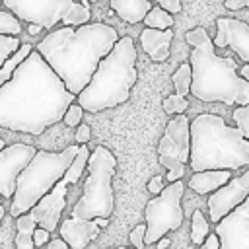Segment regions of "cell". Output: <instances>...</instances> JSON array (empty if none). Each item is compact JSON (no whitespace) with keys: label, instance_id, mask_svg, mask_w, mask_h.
<instances>
[{"label":"cell","instance_id":"obj_1","mask_svg":"<svg viewBox=\"0 0 249 249\" xmlns=\"http://www.w3.org/2000/svg\"><path fill=\"white\" fill-rule=\"evenodd\" d=\"M78 99L43 54L33 49L0 86V126L39 136L64 119L66 109Z\"/></svg>","mask_w":249,"mask_h":249},{"label":"cell","instance_id":"obj_2","mask_svg":"<svg viewBox=\"0 0 249 249\" xmlns=\"http://www.w3.org/2000/svg\"><path fill=\"white\" fill-rule=\"evenodd\" d=\"M119 39L115 27L88 21L82 25H62L47 33L35 49L62 78L66 88L78 95Z\"/></svg>","mask_w":249,"mask_h":249},{"label":"cell","instance_id":"obj_3","mask_svg":"<svg viewBox=\"0 0 249 249\" xmlns=\"http://www.w3.org/2000/svg\"><path fill=\"white\" fill-rule=\"evenodd\" d=\"M193 171L241 169L249 165V140L237 126L226 124L224 117L200 113L191 121V160Z\"/></svg>","mask_w":249,"mask_h":249},{"label":"cell","instance_id":"obj_4","mask_svg":"<svg viewBox=\"0 0 249 249\" xmlns=\"http://www.w3.org/2000/svg\"><path fill=\"white\" fill-rule=\"evenodd\" d=\"M210 37L193 47L189 62L193 66L191 93L206 103L226 105L249 103V80L239 74V64L231 56H218Z\"/></svg>","mask_w":249,"mask_h":249},{"label":"cell","instance_id":"obj_5","mask_svg":"<svg viewBox=\"0 0 249 249\" xmlns=\"http://www.w3.org/2000/svg\"><path fill=\"white\" fill-rule=\"evenodd\" d=\"M136 80L134 41L130 37H121L111 53L101 58L89 84L78 93V103L89 113L113 109L130 97V89Z\"/></svg>","mask_w":249,"mask_h":249},{"label":"cell","instance_id":"obj_6","mask_svg":"<svg viewBox=\"0 0 249 249\" xmlns=\"http://www.w3.org/2000/svg\"><path fill=\"white\" fill-rule=\"evenodd\" d=\"M80 146L82 144H72L62 152H35L33 160L21 169L16 181V193L10 204V214L14 218L29 212L62 179L68 165L78 156Z\"/></svg>","mask_w":249,"mask_h":249},{"label":"cell","instance_id":"obj_7","mask_svg":"<svg viewBox=\"0 0 249 249\" xmlns=\"http://www.w3.org/2000/svg\"><path fill=\"white\" fill-rule=\"evenodd\" d=\"M117 169V158L105 146H95L88 160V177L84 191L72 208V216L93 220L97 216L109 218L115 208L113 175Z\"/></svg>","mask_w":249,"mask_h":249},{"label":"cell","instance_id":"obj_8","mask_svg":"<svg viewBox=\"0 0 249 249\" xmlns=\"http://www.w3.org/2000/svg\"><path fill=\"white\" fill-rule=\"evenodd\" d=\"M2 6L21 21L51 29L56 23L82 25L91 18L89 0H2Z\"/></svg>","mask_w":249,"mask_h":249},{"label":"cell","instance_id":"obj_9","mask_svg":"<svg viewBox=\"0 0 249 249\" xmlns=\"http://www.w3.org/2000/svg\"><path fill=\"white\" fill-rule=\"evenodd\" d=\"M185 193V183L181 179L163 187L160 195L148 200L144 210L146 220V245H156L167 231L177 230L183 224V208L181 198Z\"/></svg>","mask_w":249,"mask_h":249},{"label":"cell","instance_id":"obj_10","mask_svg":"<svg viewBox=\"0 0 249 249\" xmlns=\"http://www.w3.org/2000/svg\"><path fill=\"white\" fill-rule=\"evenodd\" d=\"M158 160L167 169L169 183L185 175V165L191 160V121L185 113L175 115L167 124L158 144Z\"/></svg>","mask_w":249,"mask_h":249},{"label":"cell","instance_id":"obj_11","mask_svg":"<svg viewBox=\"0 0 249 249\" xmlns=\"http://www.w3.org/2000/svg\"><path fill=\"white\" fill-rule=\"evenodd\" d=\"M247 196H249V169L237 177H231L226 185L210 193V198L206 202L210 212V222L218 224L224 216H228L233 208H237Z\"/></svg>","mask_w":249,"mask_h":249},{"label":"cell","instance_id":"obj_12","mask_svg":"<svg viewBox=\"0 0 249 249\" xmlns=\"http://www.w3.org/2000/svg\"><path fill=\"white\" fill-rule=\"evenodd\" d=\"M35 148L29 144H10L0 150V196L12 198L16 193V181L21 169L33 160Z\"/></svg>","mask_w":249,"mask_h":249},{"label":"cell","instance_id":"obj_13","mask_svg":"<svg viewBox=\"0 0 249 249\" xmlns=\"http://www.w3.org/2000/svg\"><path fill=\"white\" fill-rule=\"evenodd\" d=\"M214 231L220 237V249H249V196L224 216Z\"/></svg>","mask_w":249,"mask_h":249},{"label":"cell","instance_id":"obj_14","mask_svg":"<svg viewBox=\"0 0 249 249\" xmlns=\"http://www.w3.org/2000/svg\"><path fill=\"white\" fill-rule=\"evenodd\" d=\"M212 41L220 49L230 47L243 62H249V23L235 18H218Z\"/></svg>","mask_w":249,"mask_h":249},{"label":"cell","instance_id":"obj_15","mask_svg":"<svg viewBox=\"0 0 249 249\" xmlns=\"http://www.w3.org/2000/svg\"><path fill=\"white\" fill-rule=\"evenodd\" d=\"M66 193H68V185L56 183L29 212L31 216L37 220V224L41 228H47L49 231H54L58 228L62 210L66 206Z\"/></svg>","mask_w":249,"mask_h":249},{"label":"cell","instance_id":"obj_16","mask_svg":"<svg viewBox=\"0 0 249 249\" xmlns=\"http://www.w3.org/2000/svg\"><path fill=\"white\" fill-rule=\"evenodd\" d=\"M99 233L101 228L95 220L70 216L64 218L60 224V237L70 245V249H86Z\"/></svg>","mask_w":249,"mask_h":249},{"label":"cell","instance_id":"obj_17","mask_svg":"<svg viewBox=\"0 0 249 249\" xmlns=\"http://www.w3.org/2000/svg\"><path fill=\"white\" fill-rule=\"evenodd\" d=\"M173 39V29H156V27H144L140 33V45L144 53L154 62H163L169 56V45Z\"/></svg>","mask_w":249,"mask_h":249},{"label":"cell","instance_id":"obj_18","mask_svg":"<svg viewBox=\"0 0 249 249\" xmlns=\"http://www.w3.org/2000/svg\"><path fill=\"white\" fill-rule=\"evenodd\" d=\"M231 179V169H204L195 171L189 179V187L198 195H210Z\"/></svg>","mask_w":249,"mask_h":249},{"label":"cell","instance_id":"obj_19","mask_svg":"<svg viewBox=\"0 0 249 249\" xmlns=\"http://www.w3.org/2000/svg\"><path fill=\"white\" fill-rule=\"evenodd\" d=\"M109 8L126 23L144 21L146 14L152 10L150 0H109Z\"/></svg>","mask_w":249,"mask_h":249},{"label":"cell","instance_id":"obj_20","mask_svg":"<svg viewBox=\"0 0 249 249\" xmlns=\"http://www.w3.org/2000/svg\"><path fill=\"white\" fill-rule=\"evenodd\" d=\"M18 226V233H16V249H35V241H33V231L39 226L37 220L31 216V212H25L21 216H18L16 220Z\"/></svg>","mask_w":249,"mask_h":249},{"label":"cell","instance_id":"obj_21","mask_svg":"<svg viewBox=\"0 0 249 249\" xmlns=\"http://www.w3.org/2000/svg\"><path fill=\"white\" fill-rule=\"evenodd\" d=\"M31 51H33L31 43H21L19 49H18L16 53H12V54L4 60V64H2V68H0V86H4V84L14 76L16 68H18V66L31 54Z\"/></svg>","mask_w":249,"mask_h":249},{"label":"cell","instance_id":"obj_22","mask_svg":"<svg viewBox=\"0 0 249 249\" xmlns=\"http://www.w3.org/2000/svg\"><path fill=\"white\" fill-rule=\"evenodd\" d=\"M210 233V226H208V220L204 218L202 210H195L193 212V218H191V241L195 245H202L206 241Z\"/></svg>","mask_w":249,"mask_h":249},{"label":"cell","instance_id":"obj_23","mask_svg":"<svg viewBox=\"0 0 249 249\" xmlns=\"http://www.w3.org/2000/svg\"><path fill=\"white\" fill-rule=\"evenodd\" d=\"M144 25L156 27V29H169V27H173V14L163 10L160 4H158V8L152 6V10L144 18Z\"/></svg>","mask_w":249,"mask_h":249},{"label":"cell","instance_id":"obj_24","mask_svg":"<svg viewBox=\"0 0 249 249\" xmlns=\"http://www.w3.org/2000/svg\"><path fill=\"white\" fill-rule=\"evenodd\" d=\"M173 86H175V93L179 95H187L191 93V84H193V66L191 62H183L171 76Z\"/></svg>","mask_w":249,"mask_h":249},{"label":"cell","instance_id":"obj_25","mask_svg":"<svg viewBox=\"0 0 249 249\" xmlns=\"http://www.w3.org/2000/svg\"><path fill=\"white\" fill-rule=\"evenodd\" d=\"M21 19L14 16L10 10H0V33L6 35H19L21 33Z\"/></svg>","mask_w":249,"mask_h":249},{"label":"cell","instance_id":"obj_26","mask_svg":"<svg viewBox=\"0 0 249 249\" xmlns=\"http://www.w3.org/2000/svg\"><path fill=\"white\" fill-rule=\"evenodd\" d=\"M189 109V101H187V95H179V93H173V95H167L163 99V111L167 115H179V113H185Z\"/></svg>","mask_w":249,"mask_h":249},{"label":"cell","instance_id":"obj_27","mask_svg":"<svg viewBox=\"0 0 249 249\" xmlns=\"http://www.w3.org/2000/svg\"><path fill=\"white\" fill-rule=\"evenodd\" d=\"M19 35H6V33H0V68L4 64V60L16 53L19 49Z\"/></svg>","mask_w":249,"mask_h":249},{"label":"cell","instance_id":"obj_28","mask_svg":"<svg viewBox=\"0 0 249 249\" xmlns=\"http://www.w3.org/2000/svg\"><path fill=\"white\" fill-rule=\"evenodd\" d=\"M231 117H233L235 126L241 128V132L249 140V103L247 105H237V109H233V115Z\"/></svg>","mask_w":249,"mask_h":249},{"label":"cell","instance_id":"obj_29","mask_svg":"<svg viewBox=\"0 0 249 249\" xmlns=\"http://www.w3.org/2000/svg\"><path fill=\"white\" fill-rule=\"evenodd\" d=\"M84 111H86V109H84V107L78 103V99H76V101L66 109V113H64V119H62L64 124H66V126H78V124L82 123Z\"/></svg>","mask_w":249,"mask_h":249},{"label":"cell","instance_id":"obj_30","mask_svg":"<svg viewBox=\"0 0 249 249\" xmlns=\"http://www.w3.org/2000/svg\"><path fill=\"white\" fill-rule=\"evenodd\" d=\"M144 237H146V222H144V224H138V226L130 231V243H132V247L144 249V247H146Z\"/></svg>","mask_w":249,"mask_h":249},{"label":"cell","instance_id":"obj_31","mask_svg":"<svg viewBox=\"0 0 249 249\" xmlns=\"http://www.w3.org/2000/svg\"><path fill=\"white\" fill-rule=\"evenodd\" d=\"M49 230L47 228H35V231H33V241H35V247H41V245H45V243H49Z\"/></svg>","mask_w":249,"mask_h":249},{"label":"cell","instance_id":"obj_32","mask_svg":"<svg viewBox=\"0 0 249 249\" xmlns=\"http://www.w3.org/2000/svg\"><path fill=\"white\" fill-rule=\"evenodd\" d=\"M89 136H91V130H89V124H78V130H76V142L78 144H88L89 142Z\"/></svg>","mask_w":249,"mask_h":249},{"label":"cell","instance_id":"obj_33","mask_svg":"<svg viewBox=\"0 0 249 249\" xmlns=\"http://www.w3.org/2000/svg\"><path fill=\"white\" fill-rule=\"evenodd\" d=\"M148 191H150L152 195H160V193L163 191V177H161V175H154V177L150 179V183H148Z\"/></svg>","mask_w":249,"mask_h":249},{"label":"cell","instance_id":"obj_34","mask_svg":"<svg viewBox=\"0 0 249 249\" xmlns=\"http://www.w3.org/2000/svg\"><path fill=\"white\" fill-rule=\"evenodd\" d=\"M158 4L163 10L171 12V14H179L181 12V0H158Z\"/></svg>","mask_w":249,"mask_h":249},{"label":"cell","instance_id":"obj_35","mask_svg":"<svg viewBox=\"0 0 249 249\" xmlns=\"http://www.w3.org/2000/svg\"><path fill=\"white\" fill-rule=\"evenodd\" d=\"M200 249H220V237H218V233L216 231L214 233H208V237L200 245Z\"/></svg>","mask_w":249,"mask_h":249},{"label":"cell","instance_id":"obj_36","mask_svg":"<svg viewBox=\"0 0 249 249\" xmlns=\"http://www.w3.org/2000/svg\"><path fill=\"white\" fill-rule=\"evenodd\" d=\"M226 8L231 12L241 10V8H249V0H226Z\"/></svg>","mask_w":249,"mask_h":249},{"label":"cell","instance_id":"obj_37","mask_svg":"<svg viewBox=\"0 0 249 249\" xmlns=\"http://www.w3.org/2000/svg\"><path fill=\"white\" fill-rule=\"evenodd\" d=\"M47 249H70V245L62 237H56V239H51L47 243Z\"/></svg>","mask_w":249,"mask_h":249},{"label":"cell","instance_id":"obj_38","mask_svg":"<svg viewBox=\"0 0 249 249\" xmlns=\"http://www.w3.org/2000/svg\"><path fill=\"white\" fill-rule=\"evenodd\" d=\"M156 247H158V249H165V247H169V239H167V237L163 235L161 239H158V243H156Z\"/></svg>","mask_w":249,"mask_h":249},{"label":"cell","instance_id":"obj_39","mask_svg":"<svg viewBox=\"0 0 249 249\" xmlns=\"http://www.w3.org/2000/svg\"><path fill=\"white\" fill-rule=\"evenodd\" d=\"M97 224H99V228H105V226H109V218H103V216H97V218H93Z\"/></svg>","mask_w":249,"mask_h":249},{"label":"cell","instance_id":"obj_40","mask_svg":"<svg viewBox=\"0 0 249 249\" xmlns=\"http://www.w3.org/2000/svg\"><path fill=\"white\" fill-rule=\"evenodd\" d=\"M239 74H241L243 78H247V80H249V62H245V64L239 68Z\"/></svg>","mask_w":249,"mask_h":249},{"label":"cell","instance_id":"obj_41","mask_svg":"<svg viewBox=\"0 0 249 249\" xmlns=\"http://www.w3.org/2000/svg\"><path fill=\"white\" fill-rule=\"evenodd\" d=\"M41 29H43V27H41V25H33V23H29V29H27V31H29V33H31V35H35V33H39V31H41Z\"/></svg>","mask_w":249,"mask_h":249},{"label":"cell","instance_id":"obj_42","mask_svg":"<svg viewBox=\"0 0 249 249\" xmlns=\"http://www.w3.org/2000/svg\"><path fill=\"white\" fill-rule=\"evenodd\" d=\"M2 218H4V206H2V202H0V222H2Z\"/></svg>","mask_w":249,"mask_h":249},{"label":"cell","instance_id":"obj_43","mask_svg":"<svg viewBox=\"0 0 249 249\" xmlns=\"http://www.w3.org/2000/svg\"><path fill=\"white\" fill-rule=\"evenodd\" d=\"M4 146H6V144H4V140H2V138H0V150H2V148H4Z\"/></svg>","mask_w":249,"mask_h":249},{"label":"cell","instance_id":"obj_44","mask_svg":"<svg viewBox=\"0 0 249 249\" xmlns=\"http://www.w3.org/2000/svg\"><path fill=\"white\" fill-rule=\"evenodd\" d=\"M115 249H130V247H115ZM136 249V247H134Z\"/></svg>","mask_w":249,"mask_h":249},{"label":"cell","instance_id":"obj_45","mask_svg":"<svg viewBox=\"0 0 249 249\" xmlns=\"http://www.w3.org/2000/svg\"><path fill=\"white\" fill-rule=\"evenodd\" d=\"M89 2H97V0H89Z\"/></svg>","mask_w":249,"mask_h":249},{"label":"cell","instance_id":"obj_46","mask_svg":"<svg viewBox=\"0 0 249 249\" xmlns=\"http://www.w3.org/2000/svg\"><path fill=\"white\" fill-rule=\"evenodd\" d=\"M0 6H2V0H0Z\"/></svg>","mask_w":249,"mask_h":249}]
</instances>
